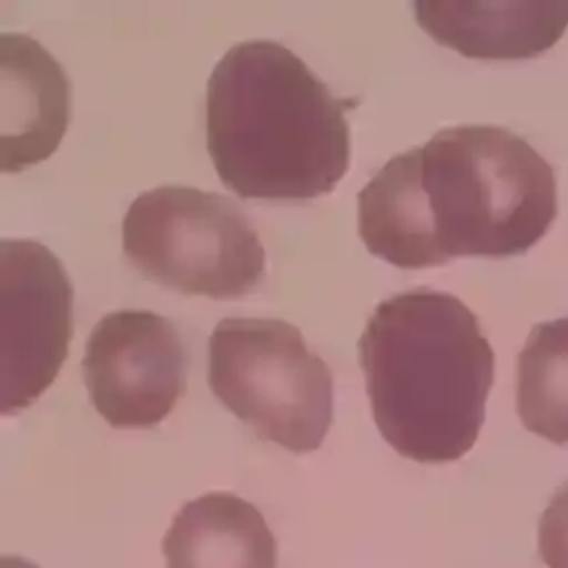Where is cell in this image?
<instances>
[{
    "label": "cell",
    "instance_id": "6da1fadb",
    "mask_svg": "<svg viewBox=\"0 0 568 568\" xmlns=\"http://www.w3.org/2000/svg\"><path fill=\"white\" fill-rule=\"evenodd\" d=\"M555 217L552 166L500 126L443 129L393 158L358 194L363 244L400 270L521 255Z\"/></svg>",
    "mask_w": 568,
    "mask_h": 568
},
{
    "label": "cell",
    "instance_id": "7a4b0ae2",
    "mask_svg": "<svg viewBox=\"0 0 568 568\" xmlns=\"http://www.w3.org/2000/svg\"><path fill=\"white\" fill-rule=\"evenodd\" d=\"M346 103L278 42L234 45L206 87L217 176L244 200L310 202L333 192L352 162Z\"/></svg>",
    "mask_w": 568,
    "mask_h": 568
},
{
    "label": "cell",
    "instance_id": "3957f363",
    "mask_svg": "<svg viewBox=\"0 0 568 568\" xmlns=\"http://www.w3.org/2000/svg\"><path fill=\"white\" fill-rule=\"evenodd\" d=\"M382 438L417 464L466 456L485 424L494 348L466 304L417 288L384 300L358 342Z\"/></svg>",
    "mask_w": 568,
    "mask_h": 568
},
{
    "label": "cell",
    "instance_id": "277c9868",
    "mask_svg": "<svg viewBox=\"0 0 568 568\" xmlns=\"http://www.w3.org/2000/svg\"><path fill=\"white\" fill-rule=\"evenodd\" d=\"M209 384L236 419L293 454L316 452L333 426V373L281 318H225L209 339Z\"/></svg>",
    "mask_w": 568,
    "mask_h": 568
},
{
    "label": "cell",
    "instance_id": "5b68a950",
    "mask_svg": "<svg viewBox=\"0 0 568 568\" xmlns=\"http://www.w3.org/2000/svg\"><path fill=\"white\" fill-rule=\"evenodd\" d=\"M122 246L143 276L211 300H236L260 286L265 248L230 196L185 185L139 194L122 223Z\"/></svg>",
    "mask_w": 568,
    "mask_h": 568
},
{
    "label": "cell",
    "instance_id": "8992f818",
    "mask_svg": "<svg viewBox=\"0 0 568 568\" xmlns=\"http://www.w3.org/2000/svg\"><path fill=\"white\" fill-rule=\"evenodd\" d=\"M73 286L59 257L38 242H0V409H29L69 356Z\"/></svg>",
    "mask_w": 568,
    "mask_h": 568
},
{
    "label": "cell",
    "instance_id": "52a82bcc",
    "mask_svg": "<svg viewBox=\"0 0 568 568\" xmlns=\"http://www.w3.org/2000/svg\"><path fill=\"white\" fill-rule=\"evenodd\" d=\"M185 348L171 321L124 310L103 316L87 342L82 377L113 428L162 424L185 393Z\"/></svg>",
    "mask_w": 568,
    "mask_h": 568
},
{
    "label": "cell",
    "instance_id": "ba28073f",
    "mask_svg": "<svg viewBox=\"0 0 568 568\" xmlns=\"http://www.w3.org/2000/svg\"><path fill=\"white\" fill-rule=\"evenodd\" d=\"M0 169L19 173L54 155L69 126L71 84L38 40L19 33L0 36Z\"/></svg>",
    "mask_w": 568,
    "mask_h": 568
},
{
    "label": "cell",
    "instance_id": "9c48e42d",
    "mask_svg": "<svg viewBox=\"0 0 568 568\" xmlns=\"http://www.w3.org/2000/svg\"><path fill=\"white\" fill-rule=\"evenodd\" d=\"M417 24L468 59H531L550 50L568 27V3H414Z\"/></svg>",
    "mask_w": 568,
    "mask_h": 568
},
{
    "label": "cell",
    "instance_id": "30bf717a",
    "mask_svg": "<svg viewBox=\"0 0 568 568\" xmlns=\"http://www.w3.org/2000/svg\"><path fill=\"white\" fill-rule=\"evenodd\" d=\"M166 568H276V540L262 513L227 491L190 500L173 517Z\"/></svg>",
    "mask_w": 568,
    "mask_h": 568
},
{
    "label": "cell",
    "instance_id": "8fae6325",
    "mask_svg": "<svg viewBox=\"0 0 568 568\" xmlns=\"http://www.w3.org/2000/svg\"><path fill=\"white\" fill-rule=\"evenodd\" d=\"M517 412L527 430L568 443V316L534 325L517 361Z\"/></svg>",
    "mask_w": 568,
    "mask_h": 568
},
{
    "label": "cell",
    "instance_id": "7c38bea8",
    "mask_svg": "<svg viewBox=\"0 0 568 568\" xmlns=\"http://www.w3.org/2000/svg\"><path fill=\"white\" fill-rule=\"evenodd\" d=\"M538 550L548 568H568V485L555 494L540 517Z\"/></svg>",
    "mask_w": 568,
    "mask_h": 568
},
{
    "label": "cell",
    "instance_id": "4fadbf2b",
    "mask_svg": "<svg viewBox=\"0 0 568 568\" xmlns=\"http://www.w3.org/2000/svg\"><path fill=\"white\" fill-rule=\"evenodd\" d=\"M0 568H38L21 557H3L0 559Z\"/></svg>",
    "mask_w": 568,
    "mask_h": 568
}]
</instances>
